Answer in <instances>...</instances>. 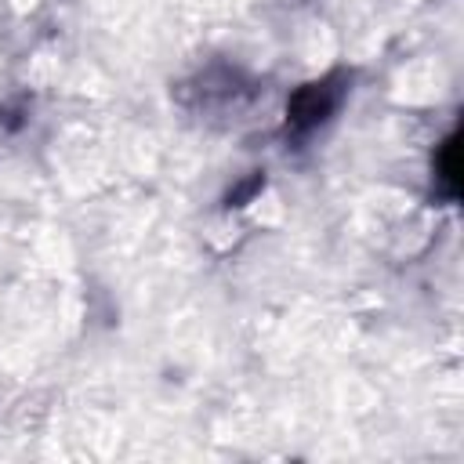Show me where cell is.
I'll return each mask as SVG.
<instances>
[{
    "mask_svg": "<svg viewBox=\"0 0 464 464\" xmlns=\"http://www.w3.org/2000/svg\"><path fill=\"white\" fill-rule=\"evenodd\" d=\"M344 91H348V76H341V72H330V76H319V80L297 87L286 102V130L301 138V134H312L315 127H323L334 116V109L341 105Z\"/></svg>",
    "mask_w": 464,
    "mask_h": 464,
    "instance_id": "obj_1",
    "label": "cell"
},
{
    "mask_svg": "<svg viewBox=\"0 0 464 464\" xmlns=\"http://www.w3.org/2000/svg\"><path fill=\"white\" fill-rule=\"evenodd\" d=\"M435 178H439V185H442V192L450 196V199H457V185H460V178H457V170H460V163H457V134H450L446 141H442V149H439V156H435Z\"/></svg>",
    "mask_w": 464,
    "mask_h": 464,
    "instance_id": "obj_2",
    "label": "cell"
}]
</instances>
